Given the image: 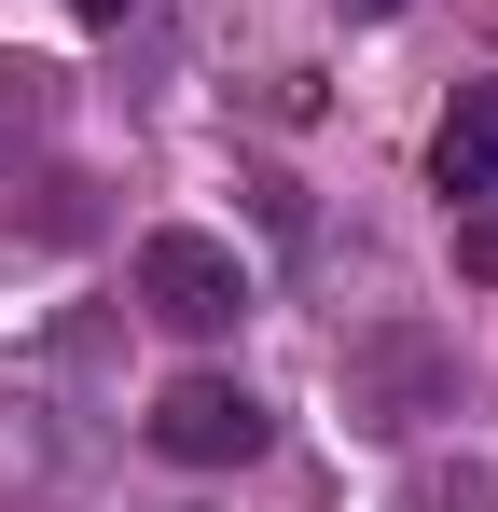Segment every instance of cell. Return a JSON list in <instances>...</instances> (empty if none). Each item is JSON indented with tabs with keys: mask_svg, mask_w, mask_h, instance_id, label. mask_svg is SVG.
I'll list each match as a JSON object with an SVG mask.
<instances>
[{
	"mask_svg": "<svg viewBox=\"0 0 498 512\" xmlns=\"http://www.w3.org/2000/svg\"><path fill=\"white\" fill-rule=\"evenodd\" d=\"M332 416L360 443H415L429 416H457V346L429 319H374V333L332 346Z\"/></svg>",
	"mask_w": 498,
	"mask_h": 512,
	"instance_id": "1",
	"label": "cell"
},
{
	"mask_svg": "<svg viewBox=\"0 0 498 512\" xmlns=\"http://www.w3.org/2000/svg\"><path fill=\"white\" fill-rule=\"evenodd\" d=\"M125 291H139V319H166V333H194V346L249 319V263L222 236H194V222H153L139 263H125Z\"/></svg>",
	"mask_w": 498,
	"mask_h": 512,
	"instance_id": "2",
	"label": "cell"
},
{
	"mask_svg": "<svg viewBox=\"0 0 498 512\" xmlns=\"http://www.w3.org/2000/svg\"><path fill=\"white\" fill-rule=\"evenodd\" d=\"M153 457H180V471H249V457H263V402H249L236 374H180L153 402Z\"/></svg>",
	"mask_w": 498,
	"mask_h": 512,
	"instance_id": "3",
	"label": "cell"
},
{
	"mask_svg": "<svg viewBox=\"0 0 498 512\" xmlns=\"http://www.w3.org/2000/svg\"><path fill=\"white\" fill-rule=\"evenodd\" d=\"M429 180H443V194H498V70L443 97V125H429Z\"/></svg>",
	"mask_w": 498,
	"mask_h": 512,
	"instance_id": "4",
	"label": "cell"
},
{
	"mask_svg": "<svg viewBox=\"0 0 498 512\" xmlns=\"http://www.w3.org/2000/svg\"><path fill=\"white\" fill-rule=\"evenodd\" d=\"M42 125H56V70H42V56H0V194L28 180Z\"/></svg>",
	"mask_w": 498,
	"mask_h": 512,
	"instance_id": "5",
	"label": "cell"
},
{
	"mask_svg": "<svg viewBox=\"0 0 498 512\" xmlns=\"http://www.w3.org/2000/svg\"><path fill=\"white\" fill-rule=\"evenodd\" d=\"M402 512H498V485L471 471V457H443V471H415V485H402Z\"/></svg>",
	"mask_w": 498,
	"mask_h": 512,
	"instance_id": "6",
	"label": "cell"
},
{
	"mask_svg": "<svg viewBox=\"0 0 498 512\" xmlns=\"http://www.w3.org/2000/svg\"><path fill=\"white\" fill-rule=\"evenodd\" d=\"M457 277L498 291V194H457Z\"/></svg>",
	"mask_w": 498,
	"mask_h": 512,
	"instance_id": "7",
	"label": "cell"
},
{
	"mask_svg": "<svg viewBox=\"0 0 498 512\" xmlns=\"http://www.w3.org/2000/svg\"><path fill=\"white\" fill-rule=\"evenodd\" d=\"M70 14H83V28H125V14H139V0H70Z\"/></svg>",
	"mask_w": 498,
	"mask_h": 512,
	"instance_id": "8",
	"label": "cell"
},
{
	"mask_svg": "<svg viewBox=\"0 0 498 512\" xmlns=\"http://www.w3.org/2000/svg\"><path fill=\"white\" fill-rule=\"evenodd\" d=\"M332 14H402V0H332Z\"/></svg>",
	"mask_w": 498,
	"mask_h": 512,
	"instance_id": "9",
	"label": "cell"
}]
</instances>
